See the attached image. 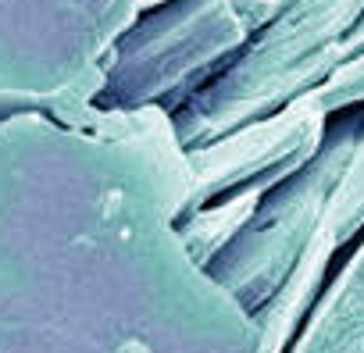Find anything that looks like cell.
<instances>
[{
	"instance_id": "2",
	"label": "cell",
	"mask_w": 364,
	"mask_h": 353,
	"mask_svg": "<svg viewBox=\"0 0 364 353\" xmlns=\"http://www.w3.org/2000/svg\"><path fill=\"white\" fill-rule=\"evenodd\" d=\"M325 118V111L300 97L268 118L247 121L204 146H190L193 211L243 186H261L272 193L275 186L293 179L321 150Z\"/></svg>"
},
{
	"instance_id": "3",
	"label": "cell",
	"mask_w": 364,
	"mask_h": 353,
	"mask_svg": "<svg viewBox=\"0 0 364 353\" xmlns=\"http://www.w3.org/2000/svg\"><path fill=\"white\" fill-rule=\"evenodd\" d=\"M289 353H364V243L318 293Z\"/></svg>"
},
{
	"instance_id": "1",
	"label": "cell",
	"mask_w": 364,
	"mask_h": 353,
	"mask_svg": "<svg viewBox=\"0 0 364 353\" xmlns=\"http://www.w3.org/2000/svg\"><path fill=\"white\" fill-rule=\"evenodd\" d=\"M353 143L357 136L350 129L328 136L321 150L311 157V164H304L293 179L275 186L261 200L250 225L208 264L215 282L247 314L264 310L275 300V293L286 286V278L293 275L300 254L318 232L328 197L336 193L343 179Z\"/></svg>"
},
{
	"instance_id": "4",
	"label": "cell",
	"mask_w": 364,
	"mask_h": 353,
	"mask_svg": "<svg viewBox=\"0 0 364 353\" xmlns=\"http://www.w3.org/2000/svg\"><path fill=\"white\" fill-rule=\"evenodd\" d=\"M264 197H268V190H261V186H243V190L225 193V197L215 200V204H204V207L190 211L186 218L178 222V232H182V239H186L193 261H197L200 268H208V264L250 225V218L257 214V207H261Z\"/></svg>"
}]
</instances>
